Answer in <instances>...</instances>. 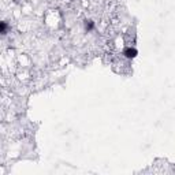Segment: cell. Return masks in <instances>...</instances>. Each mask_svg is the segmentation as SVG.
I'll use <instances>...</instances> for the list:
<instances>
[{
    "label": "cell",
    "instance_id": "3",
    "mask_svg": "<svg viewBox=\"0 0 175 175\" xmlns=\"http://www.w3.org/2000/svg\"><path fill=\"white\" fill-rule=\"evenodd\" d=\"M0 33H2L3 36L7 33V22H5V21L0 22Z\"/></svg>",
    "mask_w": 175,
    "mask_h": 175
},
{
    "label": "cell",
    "instance_id": "1",
    "mask_svg": "<svg viewBox=\"0 0 175 175\" xmlns=\"http://www.w3.org/2000/svg\"><path fill=\"white\" fill-rule=\"evenodd\" d=\"M137 53H138L137 49L136 48H130V46L123 51V55H125V57H127V59H134V57L137 56Z\"/></svg>",
    "mask_w": 175,
    "mask_h": 175
},
{
    "label": "cell",
    "instance_id": "2",
    "mask_svg": "<svg viewBox=\"0 0 175 175\" xmlns=\"http://www.w3.org/2000/svg\"><path fill=\"white\" fill-rule=\"evenodd\" d=\"M85 29H86V32H92L93 29H94V22L93 21H85Z\"/></svg>",
    "mask_w": 175,
    "mask_h": 175
}]
</instances>
